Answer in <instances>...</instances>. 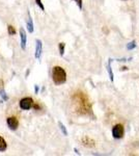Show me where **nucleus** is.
<instances>
[{"instance_id": "obj_1", "label": "nucleus", "mask_w": 139, "mask_h": 156, "mask_svg": "<svg viewBox=\"0 0 139 156\" xmlns=\"http://www.w3.org/2000/svg\"><path fill=\"white\" fill-rule=\"evenodd\" d=\"M72 102L75 112L77 114L83 115L92 114V105H90L87 96L83 92H80V90L76 92L72 96Z\"/></svg>"}, {"instance_id": "obj_2", "label": "nucleus", "mask_w": 139, "mask_h": 156, "mask_svg": "<svg viewBox=\"0 0 139 156\" xmlns=\"http://www.w3.org/2000/svg\"><path fill=\"white\" fill-rule=\"evenodd\" d=\"M52 79L56 85L64 84L67 81V73H65L64 69L59 66L53 67L52 70Z\"/></svg>"}, {"instance_id": "obj_3", "label": "nucleus", "mask_w": 139, "mask_h": 156, "mask_svg": "<svg viewBox=\"0 0 139 156\" xmlns=\"http://www.w3.org/2000/svg\"><path fill=\"white\" fill-rule=\"evenodd\" d=\"M123 134H125V128H123L122 124H116L115 126H113L112 136L114 137L115 140H120V138H123Z\"/></svg>"}, {"instance_id": "obj_4", "label": "nucleus", "mask_w": 139, "mask_h": 156, "mask_svg": "<svg viewBox=\"0 0 139 156\" xmlns=\"http://www.w3.org/2000/svg\"><path fill=\"white\" fill-rule=\"evenodd\" d=\"M19 105H20V108H21V109H23V110H29L31 107H33L34 102H33V100H32V98L25 97V98H23V99L20 100Z\"/></svg>"}, {"instance_id": "obj_5", "label": "nucleus", "mask_w": 139, "mask_h": 156, "mask_svg": "<svg viewBox=\"0 0 139 156\" xmlns=\"http://www.w3.org/2000/svg\"><path fill=\"white\" fill-rule=\"evenodd\" d=\"M6 124L11 130H17L19 127V120L16 117H9L6 119Z\"/></svg>"}, {"instance_id": "obj_6", "label": "nucleus", "mask_w": 139, "mask_h": 156, "mask_svg": "<svg viewBox=\"0 0 139 156\" xmlns=\"http://www.w3.org/2000/svg\"><path fill=\"white\" fill-rule=\"evenodd\" d=\"M42 53H43V43L41 40H36V42H35V53H34L35 58L37 59L41 58Z\"/></svg>"}, {"instance_id": "obj_7", "label": "nucleus", "mask_w": 139, "mask_h": 156, "mask_svg": "<svg viewBox=\"0 0 139 156\" xmlns=\"http://www.w3.org/2000/svg\"><path fill=\"white\" fill-rule=\"evenodd\" d=\"M82 144L85 146V147H95L96 146V142L92 140V138L88 137V136H83L81 138Z\"/></svg>"}, {"instance_id": "obj_8", "label": "nucleus", "mask_w": 139, "mask_h": 156, "mask_svg": "<svg viewBox=\"0 0 139 156\" xmlns=\"http://www.w3.org/2000/svg\"><path fill=\"white\" fill-rule=\"evenodd\" d=\"M20 37H21V47H22V49H25V48H26L27 36H26V31L24 30V28H20Z\"/></svg>"}, {"instance_id": "obj_9", "label": "nucleus", "mask_w": 139, "mask_h": 156, "mask_svg": "<svg viewBox=\"0 0 139 156\" xmlns=\"http://www.w3.org/2000/svg\"><path fill=\"white\" fill-rule=\"evenodd\" d=\"M27 29H28V32H33V21H32V18L30 16L29 12H28V19H27Z\"/></svg>"}, {"instance_id": "obj_10", "label": "nucleus", "mask_w": 139, "mask_h": 156, "mask_svg": "<svg viewBox=\"0 0 139 156\" xmlns=\"http://www.w3.org/2000/svg\"><path fill=\"white\" fill-rule=\"evenodd\" d=\"M111 62H112V59L110 58L109 62H108V64H107V71H108V74H109L110 80H111V81H113V79H114V76H113L112 68H111Z\"/></svg>"}, {"instance_id": "obj_11", "label": "nucleus", "mask_w": 139, "mask_h": 156, "mask_svg": "<svg viewBox=\"0 0 139 156\" xmlns=\"http://www.w3.org/2000/svg\"><path fill=\"white\" fill-rule=\"evenodd\" d=\"M7 148V145H6V142L2 136H0V152H4Z\"/></svg>"}, {"instance_id": "obj_12", "label": "nucleus", "mask_w": 139, "mask_h": 156, "mask_svg": "<svg viewBox=\"0 0 139 156\" xmlns=\"http://www.w3.org/2000/svg\"><path fill=\"white\" fill-rule=\"evenodd\" d=\"M58 126H59L60 130H61V132L64 133V135H65V136H67V135H68V131H67V128H65L64 125L62 124L61 122H58Z\"/></svg>"}, {"instance_id": "obj_13", "label": "nucleus", "mask_w": 139, "mask_h": 156, "mask_svg": "<svg viewBox=\"0 0 139 156\" xmlns=\"http://www.w3.org/2000/svg\"><path fill=\"white\" fill-rule=\"evenodd\" d=\"M64 47H65L64 43H59V45H58V48H59V54L61 55V56L64 54Z\"/></svg>"}, {"instance_id": "obj_14", "label": "nucleus", "mask_w": 139, "mask_h": 156, "mask_svg": "<svg viewBox=\"0 0 139 156\" xmlns=\"http://www.w3.org/2000/svg\"><path fill=\"white\" fill-rule=\"evenodd\" d=\"M7 31H9V34H11V36L16 34V29H15L14 26H12V25H9V26H7Z\"/></svg>"}, {"instance_id": "obj_15", "label": "nucleus", "mask_w": 139, "mask_h": 156, "mask_svg": "<svg viewBox=\"0 0 139 156\" xmlns=\"http://www.w3.org/2000/svg\"><path fill=\"white\" fill-rule=\"evenodd\" d=\"M134 48H136V42L135 41H132V42H130L129 44L127 45V49L128 50H132Z\"/></svg>"}, {"instance_id": "obj_16", "label": "nucleus", "mask_w": 139, "mask_h": 156, "mask_svg": "<svg viewBox=\"0 0 139 156\" xmlns=\"http://www.w3.org/2000/svg\"><path fill=\"white\" fill-rule=\"evenodd\" d=\"M35 2H36V4L39 5V7L42 9V11H45V6H44V4H43L42 0H35Z\"/></svg>"}, {"instance_id": "obj_17", "label": "nucleus", "mask_w": 139, "mask_h": 156, "mask_svg": "<svg viewBox=\"0 0 139 156\" xmlns=\"http://www.w3.org/2000/svg\"><path fill=\"white\" fill-rule=\"evenodd\" d=\"M0 96L2 97V99H3L4 101H6V100H7V96L5 95V93H4V90H0Z\"/></svg>"}, {"instance_id": "obj_18", "label": "nucleus", "mask_w": 139, "mask_h": 156, "mask_svg": "<svg viewBox=\"0 0 139 156\" xmlns=\"http://www.w3.org/2000/svg\"><path fill=\"white\" fill-rule=\"evenodd\" d=\"M74 1L77 3V5L79 6V9H82V0H74Z\"/></svg>"}, {"instance_id": "obj_19", "label": "nucleus", "mask_w": 139, "mask_h": 156, "mask_svg": "<svg viewBox=\"0 0 139 156\" xmlns=\"http://www.w3.org/2000/svg\"><path fill=\"white\" fill-rule=\"evenodd\" d=\"M3 90V81L0 79V90Z\"/></svg>"}, {"instance_id": "obj_20", "label": "nucleus", "mask_w": 139, "mask_h": 156, "mask_svg": "<svg viewBox=\"0 0 139 156\" xmlns=\"http://www.w3.org/2000/svg\"><path fill=\"white\" fill-rule=\"evenodd\" d=\"M34 90H35V94H37V93H39V87H37V85H35V87H34Z\"/></svg>"}]
</instances>
